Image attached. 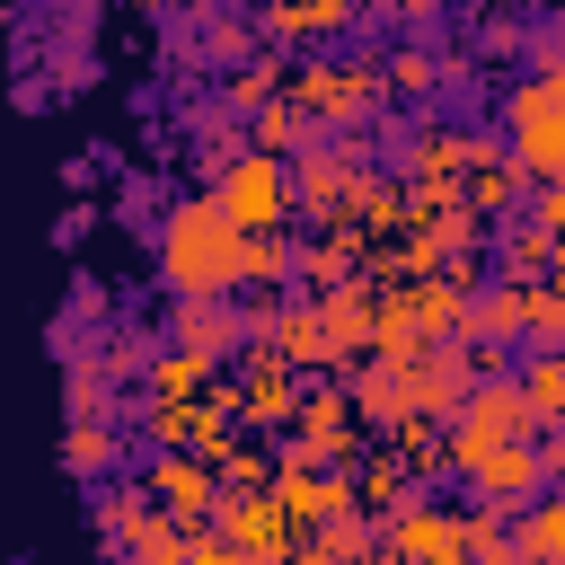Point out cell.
<instances>
[{
	"label": "cell",
	"instance_id": "2",
	"mask_svg": "<svg viewBox=\"0 0 565 565\" xmlns=\"http://www.w3.org/2000/svg\"><path fill=\"white\" fill-rule=\"evenodd\" d=\"M212 203H221L230 230H282V221L300 212V203H291V168H282L274 150H230L221 177H212Z\"/></svg>",
	"mask_w": 565,
	"mask_h": 565
},
{
	"label": "cell",
	"instance_id": "25",
	"mask_svg": "<svg viewBox=\"0 0 565 565\" xmlns=\"http://www.w3.org/2000/svg\"><path fill=\"white\" fill-rule=\"evenodd\" d=\"M291 265V238L282 230H238V282H274Z\"/></svg>",
	"mask_w": 565,
	"mask_h": 565
},
{
	"label": "cell",
	"instance_id": "27",
	"mask_svg": "<svg viewBox=\"0 0 565 565\" xmlns=\"http://www.w3.org/2000/svg\"><path fill=\"white\" fill-rule=\"evenodd\" d=\"M62 459H71V468H106V459H115V433H106L97 415H79V424L62 433Z\"/></svg>",
	"mask_w": 565,
	"mask_h": 565
},
{
	"label": "cell",
	"instance_id": "29",
	"mask_svg": "<svg viewBox=\"0 0 565 565\" xmlns=\"http://www.w3.org/2000/svg\"><path fill=\"white\" fill-rule=\"evenodd\" d=\"M300 132H309V115H291V106H265V115L247 124V141H256V150H274V159H282Z\"/></svg>",
	"mask_w": 565,
	"mask_h": 565
},
{
	"label": "cell",
	"instance_id": "8",
	"mask_svg": "<svg viewBox=\"0 0 565 565\" xmlns=\"http://www.w3.org/2000/svg\"><path fill=\"white\" fill-rule=\"evenodd\" d=\"M265 486L282 494V512H291L300 530H327V521H344V512H353V477L309 468V459H274V477H265Z\"/></svg>",
	"mask_w": 565,
	"mask_h": 565
},
{
	"label": "cell",
	"instance_id": "18",
	"mask_svg": "<svg viewBox=\"0 0 565 565\" xmlns=\"http://www.w3.org/2000/svg\"><path fill=\"white\" fill-rule=\"evenodd\" d=\"M177 344H185V353H212V362H221V353H238V344H247V327H238V318H230L221 300H185V327H177Z\"/></svg>",
	"mask_w": 565,
	"mask_h": 565
},
{
	"label": "cell",
	"instance_id": "3",
	"mask_svg": "<svg viewBox=\"0 0 565 565\" xmlns=\"http://www.w3.org/2000/svg\"><path fill=\"white\" fill-rule=\"evenodd\" d=\"M539 433V415H530V397H521V380H477L468 397H459V415H450V459H459V477L494 450V441H530Z\"/></svg>",
	"mask_w": 565,
	"mask_h": 565
},
{
	"label": "cell",
	"instance_id": "1",
	"mask_svg": "<svg viewBox=\"0 0 565 565\" xmlns=\"http://www.w3.org/2000/svg\"><path fill=\"white\" fill-rule=\"evenodd\" d=\"M159 265H168V291H177V300H221V291H238V230L221 221L212 194H194V203L168 212Z\"/></svg>",
	"mask_w": 565,
	"mask_h": 565
},
{
	"label": "cell",
	"instance_id": "7",
	"mask_svg": "<svg viewBox=\"0 0 565 565\" xmlns=\"http://www.w3.org/2000/svg\"><path fill=\"white\" fill-rule=\"evenodd\" d=\"M388 556L397 565H468V521L441 503H397L388 512Z\"/></svg>",
	"mask_w": 565,
	"mask_h": 565
},
{
	"label": "cell",
	"instance_id": "24",
	"mask_svg": "<svg viewBox=\"0 0 565 565\" xmlns=\"http://www.w3.org/2000/svg\"><path fill=\"white\" fill-rule=\"evenodd\" d=\"M397 503H415V494H406V468H397V450H388V459H371V468L353 477V512H380V521H388Z\"/></svg>",
	"mask_w": 565,
	"mask_h": 565
},
{
	"label": "cell",
	"instance_id": "22",
	"mask_svg": "<svg viewBox=\"0 0 565 565\" xmlns=\"http://www.w3.org/2000/svg\"><path fill=\"white\" fill-rule=\"evenodd\" d=\"M212 477H221V494H247V486H265V477H274V450H265L256 433H230V450L212 459Z\"/></svg>",
	"mask_w": 565,
	"mask_h": 565
},
{
	"label": "cell",
	"instance_id": "36",
	"mask_svg": "<svg viewBox=\"0 0 565 565\" xmlns=\"http://www.w3.org/2000/svg\"><path fill=\"white\" fill-rule=\"evenodd\" d=\"M512 565H539V556H521V547H512Z\"/></svg>",
	"mask_w": 565,
	"mask_h": 565
},
{
	"label": "cell",
	"instance_id": "33",
	"mask_svg": "<svg viewBox=\"0 0 565 565\" xmlns=\"http://www.w3.org/2000/svg\"><path fill=\"white\" fill-rule=\"evenodd\" d=\"M539 459H547V477H565V424H547V441H539Z\"/></svg>",
	"mask_w": 565,
	"mask_h": 565
},
{
	"label": "cell",
	"instance_id": "23",
	"mask_svg": "<svg viewBox=\"0 0 565 565\" xmlns=\"http://www.w3.org/2000/svg\"><path fill=\"white\" fill-rule=\"evenodd\" d=\"M512 547H521V556H539V565H565V494H539Z\"/></svg>",
	"mask_w": 565,
	"mask_h": 565
},
{
	"label": "cell",
	"instance_id": "35",
	"mask_svg": "<svg viewBox=\"0 0 565 565\" xmlns=\"http://www.w3.org/2000/svg\"><path fill=\"white\" fill-rule=\"evenodd\" d=\"M353 9H397V0H353Z\"/></svg>",
	"mask_w": 565,
	"mask_h": 565
},
{
	"label": "cell",
	"instance_id": "31",
	"mask_svg": "<svg viewBox=\"0 0 565 565\" xmlns=\"http://www.w3.org/2000/svg\"><path fill=\"white\" fill-rule=\"evenodd\" d=\"M274 79H282L274 62H247V71L230 79V97H238V106H265V97H274Z\"/></svg>",
	"mask_w": 565,
	"mask_h": 565
},
{
	"label": "cell",
	"instance_id": "28",
	"mask_svg": "<svg viewBox=\"0 0 565 565\" xmlns=\"http://www.w3.org/2000/svg\"><path fill=\"white\" fill-rule=\"evenodd\" d=\"M468 521V565H512V530L494 512H459Z\"/></svg>",
	"mask_w": 565,
	"mask_h": 565
},
{
	"label": "cell",
	"instance_id": "4",
	"mask_svg": "<svg viewBox=\"0 0 565 565\" xmlns=\"http://www.w3.org/2000/svg\"><path fill=\"white\" fill-rule=\"evenodd\" d=\"M212 530L247 556V565H282L291 547H300V521L282 512V494L274 486H247V494H221V512H212Z\"/></svg>",
	"mask_w": 565,
	"mask_h": 565
},
{
	"label": "cell",
	"instance_id": "26",
	"mask_svg": "<svg viewBox=\"0 0 565 565\" xmlns=\"http://www.w3.org/2000/svg\"><path fill=\"white\" fill-rule=\"evenodd\" d=\"M380 79H388L397 97H433V79H441V62H433L424 44H406V53H388V62H380Z\"/></svg>",
	"mask_w": 565,
	"mask_h": 565
},
{
	"label": "cell",
	"instance_id": "16",
	"mask_svg": "<svg viewBox=\"0 0 565 565\" xmlns=\"http://www.w3.org/2000/svg\"><path fill=\"white\" fill-rule=\"evenodd\" d=\"M353 177H362V168H353L344 150H318V159L291 177V203H309V212H327V221H335V212H344V194H353Z\"/></svg>",
	"mask_w": 565,
	"mask_h": 565
},
{
	"label": "cell",
	"instance_id": "20",
	"mask_svg": "<svg viewBox=\"0 0 565 565\" xmlns=\"http://www.w3.org/2000/svg\"><path fill=\"white\" fill-rule=\"evenodd\" d=\"M185 547H194V530L168 521V512H150V521L124 539V565H185Z\"/></svg>",
	"mask_w": 565,
	"mask_h": 565
},
{
	"label": "cell",
	"instance_id": "34",
	"mask_svg": "<svg viewBox=\"0 0 565 565\" xmlns=\"http://www.w3.org/2000/svg\"><path fill=\"white\" fill-rule=\"evenodd\" d=\"M362 565H397V556H388V547H380V556H362Z\"/></svg>",
	"mask_w": 565,
	"mask_h": 565
},
{
	"label": "cell",
	"instance_id": "19",
	"mask_svg": "<svg viewBox=\"0 0 565 565\" xmlns=\"http://www.w3.org/2000/svg\"><path fill=\"white\" fill-rule=\"evenodd\" d=\"M521 397H530V415H539V433H547V424H565V344H547V353H530V371H521Z\"/></svg>",
	"mask_w": 565,
	"mask_h": 565
},
{
	"label": "cell",
	"instance_id": "5",
	"mask_svg": "<svg viewBox=\"0 0 565 565\" xmlns=\"http://www.w3.org/2000/svg\"><path fill=\"white\" fill-rule=\"evenodd\" d=\"M282 88H291V115H309V124H353V115L380 97V62H300Z\"/></svg>",
	"mask_w": 565,
	"mask_h": 565
},
{
	"label": "cell",
	"instance_id": "6",
	"mask_svg": "<svg viewBox=\"0 0 565 565\" xmlns=\"http://www.w3.org/2000/svg\"><path fill=\"white\" fill-rule=\"evenodd\" d=\"M353 441H362V415H353V388H309V397L291 406V450H282V459H309V468H335V459H353Z\"/></svg>",
	"mask_w": 565,
	"mask_h": 565
},
{
	"label": "cell",
	"instance_id": "11",
	"mask_svg": "<svg viewBox=\"0 0 565 565\" xmlns=\"http://www.w3.org/2000/svg\"><path fill=\"white\" fill-rule=\"evenodd\" d=\"M238 424H256V433H282L291 424V406H300V380H291V362H274V353H247V371H238Z\"/></svg>",
	"mask_w": 565,
	"mask_h": 565
},
{
	"label": "cell",
	"instance_id": "9",
	"mask_svg": "<svg viewBox=\"0 0 565 565\" xmlns=\"http://www.w3.org/2000/svg\"><path fill=\"white\" fill-rule=\"evenodd\" d=\"M141 494H150L168 521H185V530H203V521L221 512V477H212L194 450H168V459L150 468V486H141Z\"/></svg>",
	"mask_w": 565,
	"mask_h": 565
},
{
	"label": "cell",
	"instance_id": "21",
	"mask_svg": "<svg viewBox=\"0 0 565 565\" xmlns=\"http://www.w3.org/2000/svg\"><path fill=\"white\" fill-rule=\"evenodd\" d=\"M344 18H353V0H265L274 35H335Z\"/></svg>",
	"mask_w": 565,
	"mask_h": 565
},
{
	"label": "cell",
	"instance_id": "30",
	"mask_svg": "<svg viewBox=\"0 0 565 565\" xmlns=\"http://www.w3.org/2000/svg\"><path fill=\"white\" fill-rule=\"evenodd\" d=\"M150 512H159V503H150V494H141V486H132V494H106V539H115V547H124V539H132V530H141V521H150Z\"/></svg>",
	"mask_w": 565,
	"mask_h": 565
},
{
	"label": "cell",
	"instance_id": "10",
	"mask_svg": "<svg viewBox=\"0 0 565 565\" xmlns=\"http://www.w3.org/2000/svg\"><path fill=\"white\" fill-rule=\"evenodd\" d=\"M477 494H486V512H512V503H539V486H547V459H539V441H494L477 468Z\"/></svg>",
	"mask_w": 565,
	"mask_h": 565
},
{
	"label": "cell",
	"instance_id": "17",
	"mask_svg": "<svg viewBox=\"0 0 565 565\" xmlns=\"http://www.w3.org/2000/svg\"><path fill=\"white\" fill-rule=\"evenodd\" d=\"M141 388H150V406H177V397H203V388H221V380H212V353L168 344V353L150 362V380H141Z\"/></svg>",
	"mask_w": 565,
	"mask_h": 565
},
{
	"label": "cell",
	"instance_id": "13",
	"mask_svg": "<svg viewBox=\"0 0 565 565\" xmlns=\"http://www.w3.org/2000/svg\"><path fill=\"white\" fill-rule=\"evenodd\" d=\"M503 115H512V132H530V124H565V53H539V62L512 79Z\"/></svg>",
	"mask_w": 565,
	"mask_h": 565
},
{
	"label": "cell",
	"instance_id": "15",
	"mask_svg": "<svg viewBox=\"0 0 565 565\" xmlns=\"http://www.w3.org/2000/svg\"><path fill=\"white\" fill-rule=\"evenodd\" d=\"M459 203H468V212H512V203H521V168L477 141V159H468V177H459Z\"/></svg>",
	"mask_w": 565,
	"mask_h": 565
},
{
	"label": "cell",
	"instance_id": "32",
	"mask_svg": "<svg viewBox=\"0 0 565 565\" xmlns=\"http://www.w3.org/2000/svg\"><path fill=\"white\" fill-rule=\"evenodd\" d=\"M185 565H247V556H238V547H230L221 530H194V547H185Z\"/></svg>",
	"mask_w": 565,
	"mask_h": 565
},
{
	"label": "cell",
	"instance_id": "12",
	"mask_svg": "<svg viewBox=\"0 0 565 565\" xmlns=\"http://www.w3.org/2000/svg\"><path fill=\"white\" fill-rule=\"evenodd\" d=\"M468 159H477V141H468V132H450V124H433V132L406 150V185H415L424 203H450V194H459V177H468Z\"/></svg>",
	"mask_w": 565,
	"mask_h": 565
},
{
	"label": "cell",
	"instance_id": "14",
	"mask_svg": "<svg viewBox=\"0 0 565 565\" xmlns=\"http://www.w3.org/2000/svg\"><path fill=\"white\" fill-rule=\"evenodd\" d=\"M468 335L477 344H503V335H530V282H494V291H468Z\"/></svg>",
	"mask_w": 565,
	"mask_h": 565
}]
</instances>
